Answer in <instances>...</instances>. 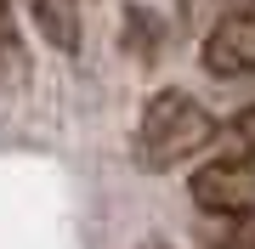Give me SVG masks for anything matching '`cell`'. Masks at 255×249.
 Wrapping results in <instances>:
<instances>
[{
	"label": "cell",
	"instance_id": "cell-1",
	"mask_svg": "<svg viewBox=\"0 0 255 249\" xmlns=\"http://www.w3.org/2000/svg\"><path fill=\"white\" fill-rule=\"evenodd\" d=\"M216 142V119H210V108L199 96L187 91H153L136 119V136H130V153H136L142 170H170L193 159L199 148Z\"/></svg>",
	"mask_w": 255,
	"mask_h": 249
},
{
	"label": "cell",
	"instance_id": "cell-6",
	"mask_svg": "<svg viewBox=\"0 0 255 249\" xmlns=\"http://www.w3.org/2000/svg\"><path fill=\"white\" fill-rule=\"evenodd\" d=\"M227 159H244V165H255V108L233 113V125H227Z\"/></svg>",
	"mask_w": 255,
	"mask_h": 249
},
{
	"label": "cell",
	"instance_id": "cell-2",
	"mask_svg": "<svg viewBox=\"0 0 255 249\" xmlns=\"http://www.w3.org/2000/svg\"><path fill=\"white\" fill-rule=\"evenodd\" d=\"M187 193L199 210H210L221 221V215H250L255 210V165H244V159H210L204 170H193Z\"/></svg>",
	"mask_w": 255,
	"mask_h": 249
},
{
	"label": "cell",
	"instance_id": "cell-3",
	"mask_svg": "<svg viewBox=\"0 0 255 249\" xmlns=\"http://www.w3.org/2000/svg\"><path fill=\"white\" fill-rule=\"evenodd\" d=\"M199 63L216 80H244L255 74V11H233L210 28V40L199 46Z\"/></svg>",
	"mask_w": 255,
	"mask_h": 249
},
{
	"label": "cell",
	"instance_id": "cell-8",
	"mask_svg": "<svg viewBox=\"0 0 255 249\" xmlns=\"http://www.w3.org/2000/svg\"><path fill=\"white\" fill-rule=\"evenodd\" d=\"M142 249H170V244H142Z\"/></svg>",
	"mask_w": 255,
	"mask_h": 249
},
{
	"label": "cell",
	"instance_id": "cell-4",
	"mask_svg": "<svg viewBox=\"0 0 255 249\" xmlns=\"http://www.w3.org/2000/svg\"><path fill=\"white\" fill-rule=\"evenodd\" d=\"M28 6H34L40 34H46L57 51H80V6H74V0H28Z\"/></svg>",
	"mask_w": 255,
	"mask_h": 249
},
{
	"label": "cell",
	"instance_id": "cell-7",
	"mask_svg": "<svg viewBox=\"0 0 255 249\" xmlns=\"http://www.w3.org/2000/svg\"><path fill=\"white\" fill-rule=\"evenodd\" d=\"M17 46V34H11V0H0V51Z\"/></svg>",
	"mask_w": 255,
	"mask_h": 249
},
{
	"label": "cell",
	"instance_id": "cell-5",
	"mask_svg": "<svg viewBox=\"0 0 255 249\" xmlns=\"http://www.w3.org/2000/svg\"><path fill=\"white\" fill-rule=\"evenodd\" d=\"M199 238H204V249H255V210L250 215H221Z\"/></svg>",
	"mask_w": 255,
	"mask_h": 249
}]
</instances>
